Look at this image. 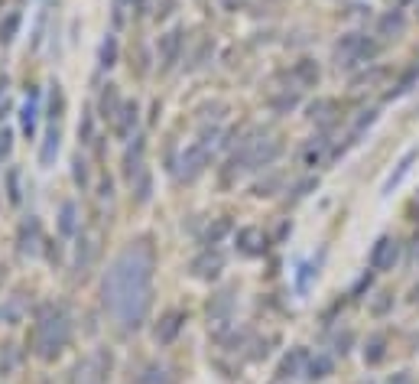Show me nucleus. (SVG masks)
<instances>
[{
    "instance_id": "nucleus-21",
    "label": "nucleus",
    "mask_w": 419,
    "mask_h": 384,
    "mask_svg": "<svg viewBox=\"0 0 419 384\" xmlns=\"http://www.w3.org/2000/svg\"><path fill=\"white\" fill-rule=\"evenodd\" d=\"M94 254H98V244L91 241V238H84L82 234V241H78V251H75V273H88V267H91L94 261Z\"/></svg>"
},
{
    "instance_id": "nucleus-1",
    "label": "nucleus",
    "mask_w": 419,
    "mask_h": 384,
    "mask_svg": "<svg viewBox=\"0 0 419 384\" xmlns=\"http://www.w3.org/2000/svg\"><path fill=\"white\" fill-rule=\"evenodd\" d=\"M153 273H156V251L147 238L127 244L104 273V309L124 332H137L147 322L149 306H153Z\"/></svg>"
},
{
    "instance_id": "nucleus-23",
    "label": "nucleus",
    "mask_w": 419,
    "mask_h": 384,
    "mask_svg": "<svg viewBox=\"0 0 419 384\" xmlns=\"http://www.w3.org/2000/svg\"><path fill=\"white\" fill-rule=\"evenodd\" d=\"M143 150H147V143H143V137H137V143H133L131 150H127V157H124V173H127V179H133L143 169Z\"/></svg>"
},
{
    "instance_id": "nucleus-46",
    "label": "nucleus",
    "mask_w": 419,
    "mask_h": 384,
    "mask_svg": "<svg viewBox=\"0 0 419 384\" xmlns=\"http://www.w3.org/2000/svg\"><path fill=\"white\" fill-rule=\"evenodd\" d=\"M7 85H10L7 76H0V94H7Z\"/></svg>"
},
{
    "instance_id": "nucleus-11",
    "label": "nucleus",
    "mask_w": 419,
    "mask_h": 384,
    "mask_svg": "<svg viewBox=\"0 0 419 384\" xmlns=\"http://www.w3.org/2000/svg\"><path fill=\"white\" fill-rule=\"evenodd\" d=\"M39 241H43V228H39V218H27V222L20 225V234H17L20 254H36V251H39Z\"/></svg>"
},
{
    "instance_id": "nucleus-39",
    "label": "nucleus",
    "mask_w": 419,
    "mask_h": 384,
    "mask_svg": "<svg viewBox=\"0 0 419 384\" xmlns=\"http://www.w3.org/2000/svg\"><path fill=\"white\" fill-rule=\"evenodd\" d=\"M72 166H75V183H78V186H84V183H88V169H84V159L78 157Z\"/></svg>"
},
{
    "instance_id": "nucleus-42",
    "label": "nucleus",
    "mask_w": 419,
    "mask_h": 384,
    "mask_svg": "<svg viewBox=\"0 0 419 384\" xmlns=\"http://www.w3.org/2000/svg\"><path fill=\"white\" fill-rule=\"evenodd\" d=\"M10 202H13V206L20 202V192H17V169H10Z\"/></svg>"
},
{
    "instance_id": "nucleus-47",
    "label": "nucleus",
    "mask_w": 419,
    "mask_h": 384,
    "mask_svg": "<svg viewBox=\"0 0 419 384\" xmlns=\"http://www.w3.org/2000/svg\"><path fill=\"white\" fill-rule=\"evenodd\" d=\"M410 300H413V306H419V287H413V297H410Z\"/></svg>"
},
{
    "instance_id": "nucleus-40",
    "label": "nucleus",
    "mask_w": 419,
    "mask_h": 384,
    "mask_svg": "<svg viewBox=\"0 0 419 384\" xmlns=\"http://www.w3.org/2000/svg\"><path fill=\"white\" fill-rule=\"evenodd\" d=\"M228 228H231V225H228V222H224V218H221V222H218V225H214V228H212V232H208V241H212V244H214V241H218V238H221V234H224V232H228Z\"/></svg>"
},
{
    "instance_id": "nucleus-8",
    "label": "nucleus",
    "mask_w": 419,
    "mask_h": 384,
    "mask_svg": "<svg viewBox=\"0 0 419 384\" xmlns=\"http://www.w3.org/2000/svg\"><path fill=\"white\" fill-rule=\"evenodd\" d=\"M221 271H224V254L218 248H205L198 257H192V273L198 280H214Z\"/></svg>"
},
{
    "instance_id": "nucleus-5",
    "label": "nucleus",
    "mask_w": 419,
    "mask_h": 384,
    "mask_svg": "<svg viewBox=\"0 0 419 384\" xmlns=\"http://www.w3.org/2000/svg\"><path fill=\"white\" fill-rule=\"evenodd\" d=\"M214 141H218V134H202V141L196 143H189L186 153H182V159H179V169H176V176L182 179V183H192V179H198L202 173H205L208 166V159H212V147Z\"/></svg>"
},
{
    "instance_id": "nucleus-18",
    "label": "nucleus",
    "mask_w": 419,
    "mask_h": 384,
    "mask_svg": "<svg viewBox=\"0 0 419 384\" xmlns=\"http://www.w3.org/2000/svg\"><path fill=\"white\" fill-rule=\"evenodd\" d=\"M383 358H387V336H383V332H374V336H367V342H364V365H381Z\"/></svg>"
},
{
    "instance_id": "nucleus-20",
    "label": "nucleus",
    "mask_w": 419,
    "mask_h": 384,
    "mask_svg": "<svg viewBox=\"0 0 419 384\" xmlns=\"http://www.w3.org/2000/svg\"><path fill=\"white\" fill-rule=\"evenodd\" d=\"M121 108H124V101H121V92H117V85H108V88L101 92V104H98V111H101V118L114 121Z\"/></svg>"
},
{
    "instance_id": "nucleus-13",
    "label": "nucleus",
    "mask_w": 419,
    "mask_h": 384,
    "mask_svg": "<svg viewBox=\"0 0 419 384\" xmlns=\"http://www.w3.org/2000/svg\"><path fill=\"white\" fill-rule=\"evenodd\" d=\"M237 251L247 254V257H257V254L267 251V234L260 228H241L237 232Z\"/></svg>"
},
{
    "instance_id": "nucleus-4",
    "label": "nucleus",
    "mask_w": 419,
    "mask_h": 384,
    "mask_svg": "<svg viewBox=\"0 0 419 384\" xmlns=\"http://www.w3.org/2000/svg\"><path fill=\"white\" fill-rule=\"evenodd\" d=\"M381 52V43L367 39L364 33H345L335 43V62L338 69H358V66H371Z\"/></svg>"
},
{
    "instance_id": "nucleus-50",
    "label": "nucleus",
    "mask_w": 419,
    "mask_h": 384,
    "mask_svg": "<svg viewBox=\"0 0 419 384\" xmlns=\"http://www.w3.org/2000/svg\"><path fill=\"white\" fill-rule=\"evenodd\" d=\"M283 384H286V381H283Z\"/></svg>"
},
{
    "instance_id": "nucleus-2",
    "label": "nucleus",
    "mask_w": 419,
    "mask_h": 384,
    "mask_svg": "<svg viewBox=\"0 0 419 384\" xmlns=\"http://www.w3.org/2000/svg\"><path fill=\"white\" fill-rule=\"evenodd\" d=\"M68 342H72V322H68L66 309L52 306V303L39 306L36 326H33V336H29V346H33L36 358L56 362V358L68 348Z\"/></svg>"
},
{
    "instance_id": "nucleus-17",
    "label": "nucleus",
    "mask_w": 419,
    "mask_h": 384,
    "mask_svg": "<svg viewBox=\"0 0 419 384\" xmlns=\"http://www.w3.org/2000/svg\"><path fill=\"white\" fill-rule=\"evenodd\" d=\"M332 371H335V358L325 355V352H318V355H312L306 362V371H302V375H306L309 381H325Z\"/></svg>"
},
{
    "instance_id": "nucleus-45",
    "label": "nucleus",
    "mask_w": 419,
    "mask_h": 384,
    "mask_svg": "<svg viewBox=\"0 0 419 384\" xmlns=\"http://www.w3.org/2000/svg\"><path fill=\"white\" fill-rule=\"evenodd\" d=\"M3 280H7V264H0V290H3Z\"/></svg>"
},
{
    "instance_id": "nucleus-30",
    "label": "nucleus",
    "mask_w": 419,
    "mask_h": 384,
    "mask_svg": "<svg viewBox=\"0 0 419 384\" xmlns=\"http://www.w3.org/2000/svg\"><path fill=\"white\" fill-rule=\"evenodd\" d=\"M137 384H169V375H166V368H159V365H149L143 375L137 378Z\"/></svg>"
},
{
    "instance_id": "nucleus-10",
    "label": "nucleus",
    "mask_w": 419,
    "mask_h": 384,
    "mask_svg": "<svg viewBox=\"0 0 419 384\" xmlns=\"http://www.w3.org/2000/svg\"><path fill=\"white\" fill-rule=\"evenodd\" d=\"M306 362H309V352L302 346L289 348L286 355H283V362H279V368H277V378L279 381H289V378L302 375V371H306Z\"/></svg>"
},
{
    "instance_id": "nucleus-34",
    "label": "nucleus",
    "mask_w": 419,
    "mask_h": 384,
    "mask_svg": "<svg viewBox=\"0 0 419 384\" xmlns=\"http://www.w3.org/2000/svg\"><path fill=\"white\" fill-rule=\"evenodd\" d=\"M390 306H393V293H381V297L374 300L371 313L374 316H383V313H390Z\"/></svg>"
},
{
    "instance_id": "nucleus-36",
    "label": "nucleus",
    "mask_w": 419,
    "mask_h": 384,
    "mask_svg": "<svg viewBox=\"0 0 419 384\" xmlns=\"http://www.w3.org/2000/svg\"><path fill=\"white\" fill-rule=\"evenodd\" d=\"M296 104H299L296 94H283V98H273V108H277V111H293Z\"/></svg>"
},
{
    "instance_id": "nucleus-38",
    "label": "nucleus",
    "mask_w": 419,
    "mask_h": 384,
    "mask_svg": "<svg viewBox=\"0 0 419 384\" xmlns=\"http://www.w3.org/2000/svg\"><path fill=\"white\" fill-rule=\"evenodd\" d=\"M10 147H13V134H10V131H0V159L10 157Z\"/></svg>"
},
{
    "instance_id": "nucleus-35",
    "label": "nucleus",
    "mask_w": 419,
    "mask_h": 384,
    "mask_svg": "<svg viewBox=\"0 0 419 384\" xmlns=\"http://www.w3.org/2000/svg\"><path fill=\"white\" fill-rule=\"evenodd\" d=\"M351 342H354V332H348V329H345L341 336H335V342H332V346H335L338 355H345L348 348H351Z\"/></svg>"
},
{
    "instance_id": "nucleus-9",
    "label": "nucleus",
    "mask_w": 419,
    "mask_h": 384,
    "mask_svg": "<svg viewBox=\"0 0 419 384\" xmlns=\"http://www.w3.org/2000/svg\"><path fill=\"white\" fill-rule=\"evenodd\" d=\"M179 52H182V29H169L159 36V69L169 72V69L179 62Z\"/></svg>"
},
{
    "instance_id": "nucleus-49",
    "label": "nucleus",
    "mask_w": 419,
    "mask_h": 384,
    "mask_svg": "<svg viewBox=\"0 0 419 384\" xmlns=\"http://www.w3.org/2000/svg\"><path fill=\"white\" fill-rule=\"evenodd\" d=\"M416 267H419V251H416Z\"/></svg>"
},
{
    "instance_id": "nucleus-3",
    "label": "nucleus",
    "mask_w": 419,
    "mask_h": 384,
    "mask_svg": "<svg viewBox=\"0 0 419 384\" xmlns=\"http://www.w3.org/2000/svg\"><path fill=\"white\" fill-rule=\"evenodd\" d=\"M283 153V143L273 137H251L244 141L234 157L228 159V173H251V169H267L273 159Z\"/></svg>"
},
{
    "instance_id": "nucleus-43",
    "label": "nucleus",
    "mask_w": 419,
    "mask_h": 384,
    "mask_svg": "<svg viewBox=\"0 0 419 384\" xmlns=\"http://www.w3.org/2000/svg\"><path fill=\"white\" fill-rule=\"evenodd\" d=\"M387 384H413V375H410V371H397Z\"/></svg>"
},
{
    "instance_id": "nucleus-26",
    "label": "nucleus",
    "mask_w": 419,
    "mask_h": 384,
    "mask_svg": "<svg viewBox=\"0 0 419 384\" xmlns=\"http://www.w3.org/2000/svg\"><path fill=\"white\" fill-rule=\"evenodd\" d=\"M59 232L66 234V238H72L78 232V208H75V202H66L62 212H59Z\"/></svg>"
},
{
    "instance_id": "nucleus-37",
    "label": "nucleus",
    "mask_w": 419,
    "mask_h": 384,
    "mask_svg": "<svg viewBox=\"0 0 419 384\" xmlns=\"http://www.w3.org/2000/svg\"><path fill=\"white\" fill-rule=\"evenodd\" d=\"M13 365H17V352H13V346H3V358H0V368H3V371H10Z\"/></svg>"
},
{
    "instance_id": "nucleus-28",
    "label": "nucleus",
    "mask_w": 419,
    "mask_h": 384,
    "mask_svg": "<svg viewBox=\"0 0 419 384\" xmlns=\"http://www.w3.org/2000/svg\"><path fill=\"white\" fill-rule=\"evenodd\" d=\"M293 76H296L302 85H316L318 82V66L312 59H299L296 69H293Z\"/></svg>"
},
{
    "instance_id": "nucleus-22",
    "label": "nucleus",
    "mask_w": 419,
    "mask_h": 384,
    "mask_svg": "<svg viewBox=\"0 0 419 384\" xmlns=\"http://www.w3.org/2000/svg\"><path fill=\"white\" fill-rule=\"evenodd\" d=\"M23 316H27V300H23V293L10 297V303L0 309V322H3V326H17V322H23Z\"/></svg>"
},
{
    "instance_id": "nucleus-27",
    "label": "nucleus",
    "mask_w": 419,
    "mask_h": 384,
    "mask_svg": "<svg viewBox=\"0 0 419 384\" xmlns=\"http://www.w3.org/2000/svg\"><path fill=\"white\" fill-rule=\"evenodd\" d=\"M131 186H133V192H137V202L143 206V202H149V192H153V183H149V169L143 166L137 173V176L131 179Z\"/></svg>"
},
{
    "instance_id": "nucleus-31",
    "label": "nucleus",
    "mask_w": 419,
    "mask_h": 384,
    "mask_svg": "<svg viewBox=\"0 0 419 384\" xmlns=\"http://www.w3.org/2000/svg\"><path fill=\"white\" fill-rule=\"evenodd\" d=\"M17 29H20V13H7V20L0 23V43H10L17 36Z\"/></svg>"
},
{
    "instance_id": "nucleus-25",
    "label": "nucleus",
    "mask_w": 419,
    "mask_h": 384,
    "mask_svg": "<svg viewBox=\"0 0 419 384\" xmlns=\"http://www.w3.org/2000/svg\"><path fill=\"white\" fill-rule=\"evenodd\" d=\"M325 150H328V137H325V134H322V137H312V143L302 150V163H306V166H318V163L325 159Z\"/></svg>"
},
{
    "instance_id": "nucleus-44",
    "label": "nucleus",
    "mask_w": 419,
    "mask_h": 384,
    "mask_svg": "<svg viewBox=\"0 0 419 384\" xmlns=\"http://www.w3.org/2000/svg\"><path fill=\"white\" fill-rule=\"evenodd\" d=\"M221 7L224 10H237V7H244V0H221Z\"/></svg>"
},
{
    "instance_id": "nucleus-15",
    "label": "nucleus",
    "mask_w": 419,
    "mask_h": 384,
    "mask_svg": "<svg viewBox=\"0 0 419 384\" xmlns=\"http://www.w3.org/2000/svg\"><path fill=\"white\" fill-rule=\"evenodd\" d=\"M403 29H406V13H403V10H387V13L377 20V36H383V39L403 36Z\"/></svg>"
},
{
    "instance_id": "nucleus-6",
    "label": "nucleus",
    "mask_w": 419,
    "mask_h": 384,
    "mask_svg": "<svg viewBox=\"0 0 419 384\" xmlns=\"http://www.w3.org/2000/svg\"><path fill=\"white\" fill-rule=\"evenodd\" d=\"M114 368V355L108 348H98L88 358H82L78 365L72 368V384H104L111 378Z\"/></svg>"
},
{
    "instance_id": "nucleus-33",
    "label": "nucleus",
    "mask_w": 419,
    "mask_h": 384,
    "mask_svg": "<svg viewBox=\"0 0 419 384\" xmlns=\"http://www.w3.org/2000/svg\"><path fill=\"white\" fill-rule=\"evenodd\" d=\"M62 108H66V98H62V92H59V85H56V88H52V94H49V121H52V124L59 121Z\"/></svg>"
},
{
    "instance_id": "nucleus-24",
    "label": "nucleus",
    "mask_w": 419,
    "mask_h": 384,
    "mask_svg": "<svg viewBox=\"0 0 419 384\" xmlns=\"http://www.w3.org/2000/svg\"><path fill=\"white\" fill-rule=\"evenodd\" d=\"M56 153H59V124H49L46 141H43V150H39V163H43V166H52Z\"/></svg>"
},
{
    "instance_id": "nucleus-32",
    "label": "nucleus",
    "mask_w": 419,
    "mask_h": 384,
    "mask_svg": "<svg viewBox=\"0 0 419 384\" xmlns=\"http://www.w3.org/2000/svg\"><path fill=\"white\" fill-rule=\"evenodd\" d=\"M114 62H117V39L108 36V39H104V46H101V66L111 69Z\"/></svg>"
},
{
    "instance_id": "nucleus-16",
    "label": "nucleus",
    "mask_w": 419,
    "mask_h": 384,
    "mask_svg": "<svg viewBox=\"0 0 419 384\" xmlns=\"http://www.w3.org/2000/svg\"><path fill=\"white\" fill-rule=\"evenodd\" d=\"M182 322H186V313H179V309H172V313H166V316L159 319V326H156V342H163V346H169L172 339L179 336V329H182Z\"/></svg>"
},
{
    "instance_id": "nucleus-14",
    "label": "nucleus",
    "mask_w": 419,
    "mask_h": 384,
    "mask_svg": "<svg viewBox=\"0 0 419 384\" xmlns=\"http://www.w3.org/2000/svg\"><path fill=\"white\" fill-rule=\"evenodd\" d=\"M137 121H140L137 101H124V108L117 111V118H114V134H117L121 141H127L133 134V127H137Z\"/></svg>"
},
{
    "instance_id": "nucleus-41",
    "label": "nucleus",
    "mask_w": 419,
    "mask_h": 384,
    "mask_svg": "<svg viewBox=\"0 0 419 384\" xmlns=\"http://www.w3.org/2000/svg\"><path fill=\"white\" fill-rule=\"evenodd\" d=\"M371 283H374V273H364L361 280H358V287H354V297H361L364 290H371Z\"/></svg>"
},
{
    "instance_id": "nucleus-29",
    "label": "nucleus",
    "mask_w": 419,
    "mask_h": 384,
    "mask_svg": "<svg viewBox=\"0 0 419 384\" xmlns=\"http://www.w3.org/2000/svg\"><path fill=\"white\" fill-rule=\"evenodd\" d=\"M228 309H231V290L218 293V300H214L212 306H208V319H212V322H224Z\"/></svg>"
},
{
    "instance_id": "nucleus-19",
    "label": "nucleus",
    "mask_w": 419,
    "mask_h": 384,
    "mask_svg": "<svg viewBox=\"0 0 419 384\" xmlns=\"http://www.w3.org/2000/svg\"><path fill=\"white\" fill-rule=\"evenodd\" d=\"M416 157H419L416 150H406V153H403V157H400V163H397V169H393V173H390V179L383 183V192H393V189L400 186L403 179L410 176V169H413V163H416Z\"/></svg>"
},
{
    "instance_id": "nucleus-48",
    "label": "nucleus",
    "mask_w": 419,
    "mask_h": 384,
    "mask_svg": "<svg viewBox=\"0 0 419 384\" xmlns=\"http://www.w3.org/2000/svg\"><path fill=\"white\" fill-rule=\"evenodd\" d=\"M7 111H10V104H7V98H3V101H0V118H3Z\"/></svg>"
},
{
    "instance_id": "nucleus-7",
    "label": "nucleus",
    "mask_w": 419,
    "mask_h": 384,
    "mask_svg": "<svg viewBox=\"0 0 419 384\" xmlns=\"http://www.w3.org/2000/svg\"><path fill=\"white\" fill-rule=\"evenodd\" d=\"M397 261H400V241L397 238H377V244L371 248V271L387 273L397 267Z\"/></svg>"
},
{
    "instance_id": "nucleus-12",
    "label": "nucleus",
    "mask_w": 419,
    "mask_h": 384,
    "mask_svg": "<svg viewBox=\"0 0 419 384\" xmlns=\"http://www.w3.org/2000/svg\"><path fill=\"white\" fill-rule=\"evenodd\" d=\"M36 124H39V92L29 88L27 101L20 108V127H23V134H27L29 141H33V134H36Z\"/></svg>"
}]
</instances>
